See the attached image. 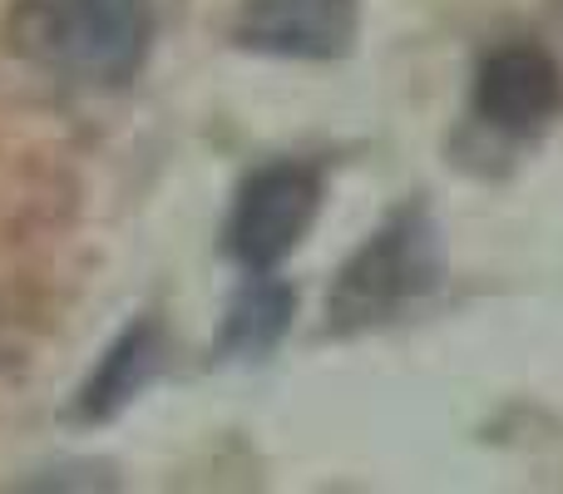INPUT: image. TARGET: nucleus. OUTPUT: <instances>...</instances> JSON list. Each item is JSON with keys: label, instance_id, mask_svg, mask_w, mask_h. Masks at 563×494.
<instances>
[{"label": "nucleus", "instance_id": "obj_3", "mask_svg": "<svg viewBox=\"0 0 563 494\" xmlns=\"http://www.w3.org/2000/svg\"><path fill=\"white\" fill-rule=\"evenodd\" d=\"M317 208H321V174L311 164L282 158V164L257 168L238 188L233 213H228L223 228L228 257L243 262L247 272H273L307 238Z\"/></svg>", "mask_w": 563, "mask_h": 494}, {"label": "nucleus", "instance_id": "obj_5", "mask_svg": "<svg viewBox=\"0 0 563 494\" xmlns=\"http://www.w3.org/2000/svg\"><path fill=\"white\" fill-rule=\"evenodd\" d=\"M475 105L505 134H539L563 105V69L544 45H499L479 65Z\"/></svg>", "mask_w": 563, "mask_h": 494}, {"label": "nucleus", "instance_id": "obj_2", "mask_svg": "<svg viewBox=\"0 0 563 494\" xmlns=\"http://www.w3.org/2000/svg\"><path fill=\"white\" fill-rule=\"evenodd\" d=\"M25 45L89 85H129L148 55L144 0H30Z\"/></svg>", "mask_w": 563, "mask_h": 494}, {"label": "nucleus", "instance_id": "obj_7", "mask_svg": "<svg viewBox=\"0 0 563 494\" xmlns=\"http://www.w3.org/2000/svg\"><path fill=\"white\" fill-rule=\"evenodd\" d=\"M291 327V287L267 272H257L233 297L223 327H218V351L228 356H267Z\"/></svg>", "mask_w": 563, "mask_h": 494}, {"label": "nucleus", "instance_id": "obj_1", "mask_svg": "<svg viewBox=\"0 0 563 494\" xmlns=\"http://www.w3.org/2000/svg\"><path fill=\"white\" fill-rule=\"evenodd\" d=\"M445 277V238L426 208H400L376 228L327 292L331 331H366L400 317Z\"/></svg>", "mask_w": 563, "mask_h": 494}, {"label": "nucleus", "instance_id": "obj_6", "mask_svg": "<svg viewBox=\"0 0 563 494\" xmlns=\"http://www.w3.org/2000/svg\"><path fill=\"white\" fill-rule=\"evenodd\" d=\"M164 361V341H158L154 321H134L114 337V347L99 356V366L89 371V381L79 386V416L85 420H109L144 391V381Z\"/></svg>", "mask_w": 563, "mask_h": 494}, {"label": "nucleus", "instance_id": "obj_4", "mask_svg": "<svg viewBox=\"0 0 563 494\" xmlns=\"http://www.w3.org/2000/svg\"><path fill=\"white\" fill-rule=\"evenodd\" d=\"M361 30V0H243L228 35L282 59H341Z\"/></svg>", "mask_w": 563, "mask_h": 494}]
</instances>
